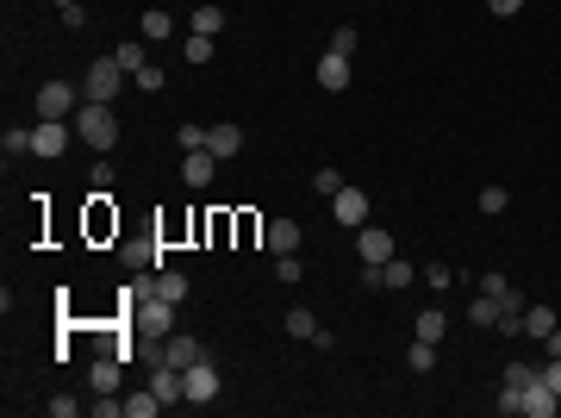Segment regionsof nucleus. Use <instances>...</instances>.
<instances>
[{
    "mask_svg": "<svg viewBox=\"0 0 561 418\" xmlns=\"http://www.w3.org/2000/svg\"><path fill=\"white\" fill-rule=\"evenodd\" d=\"M69 126H75V138L88 144V150H100V156H107V150L119 144V113H113L107 100H82Z\"/></svg>",
    "mask_w": 561,
    "mask_h": 418,
    "instance_id": "nucleus-1",
    "label": "nucleus"
},
{
    "mask_svg": "<svg viewBox=\"0 0 561 418\" xmlns=\"http://www.w3.org/2000/svg\"><path fill=\"white\" fill-rule=\"evenodd\" d=\"M125 300H132V293H125ZM132 325H138L143 337H168V331H175V300L138 293V300H132Z\"/></svg>",
    "mask_w": 561,
    "mask_h": 418,
    "instance_id": "nucleus-2",
    "label": "nucleus"
},
{
    "mask_svg": "<svg viewBox=\"0 0 561 418\" xmlns=\"http://www.w3.org/2000/svg\"><path fill=\"white\" fill-rule=\"evenodd\" d=\"M119 88H125V69H119V57H100V63H88V75H82V94L88 100H119Z\"/></svg>",
    "mask_w": 561,
    "mask_h": 418,
    "instance_id": "nucleus-3",
    "label": "nucleus"
},
{
    "mask_svg": "<svg viewBox=\"0 0 561 418\" xmlns=\"http://www.w3.org/2000/svg\"><path fill=\"white\" fill-rule=\"evenodd\" d=\"M88 94L82 88H69V82H44L38 94H31V107H38V119H75V107H82Z\"/></svg>",
    "mask_w": 561,
    "mask_h": 418,
    "instance_id": "nucleus-4",
    "label": "nucleus"
},
{
    "mask_svg": "<svg viewBox=\"0 0 561 418\" xmlns=\"http://www.w3.org/2000/svg\"><path fill=\"white\" fill-rule=\"evenodd\" d=\"M219 369H212V356L206 362H194V369H181V394H187V406H212L219 400Z\"/></svg>",
    "mask_w": 561,
    "mask_h": 418,
    "instance_id": "nucleus-5",
    "label": "nucleus"
},
{
    "mask_svg": "<svg viewBox=\"0 0 561 418\" xmlns=\"http://www.w3.org/2000/svg\"><path fill=\"white\" fill-rule=\"evenodd\" d=\"M356 250H362V269H387L400 244H393V231H381V225H362V231H356Z\"/></svg>",
    "mask_w": 561,
    "mask_h": 418,
    "instance_id": "nucleus-6",
    "label": "nucleus"
},
{
    "mask_svg": "<svg viewBox=\"0 0 561 418\" xmlns=\"http://www.w3.org/2000/svg\"><path fill=\"white\" fill-rule=\"evenodd\" d=\"M69 138H75L69 119H38V126H31V156H63Z\"/></svg>",
    "mask_w": 561,
    "mask_h": 418,
    "instance_id": "nucleus-7",
    "label": "nucleus"
},
{
    "mask_svg": "<svg viewBox=\"0 0 561 418\" xmlns=\"http://www.w3.org/2000/svg\"><path fill=\"white\" fill-rule=\"evenodd\" d=\"M162 362H168V369H194V362H206V344L187 337V331H168V337H162Z\"/></svg>",
    "mask_w": 561,
    "mask_h": 418,
    "instance_id": "nucleus-8",
    "label": "nucleus"
},
{
    "mask_svg": "<svg viewBox=\"0 0 561 418\" xmlns=\"http://www.w3.org/2000/svg\"><path fill=\"white\" fill-rule=\"evenodd\" d=\"M518 413H524V418H556V413H561V394L543 381V375H537V381L518 394Z\"/></svg>",
    "mask_w": 561,
    "mask_h": 418,
    "instance_id": "nucleus-9",
    "label": "nucleus"
},
{
    "mask_svg": "<svg viewBox=\"0 0 561 418\" xmlns=\"http://www.w3.org/2000/svg\"><path fill=\"white\" fill-rule=\"evenodd\" d=\"M331 213H337V225L362 231V225H368V194H362V187H343V194L331 200Z\"/></svg>",
    "mask_w": 561,
    "mask_h": 418,
    "instance_id": "nucleus-10",
    "label": "nucleus"
},
{
    "mask_svg": "<svg viewBox=\"0 0 561 418\" xmlns=\"http://www.w3.org/2000/svg\"><path fill=\"white\" fill-rule=\"evenodd\" d=\"M312 75H318V88H324V94H343V88H350V57H337V50H324Z\"/></svg>",
    "mask_w": 561,
    "mask_h": 418,
    "instance_id": "nucleus-11",
    "label": "nucleus"
},
{
    "mask_svg": "<svg viewBox=\"0 0 561 418\" xmlns=\"http://www.w3.org/2000/svg\"><path fill=\"white\" fill-rule=\"evenodd\" d=\"M212 169H219L212 150H187V156H181V181H187V187H212Z\"/></svg>",
    "mask_w": 561,
    "mask_h": 418,
    "instance_id": "nucleus-12",
    "label": "nucleus"
},
{
    "mask_svg": "<svg viewBox=\"0 0 561 418\" xmlns=\"http://www.w3.org/2000/svg\"><path fill=\"white\" fill-rule=\"evenodd\" d=\"M206 150H212L219 162H225V156H237V150H244V126H231V119H219V126L206 132Z\"/></svg>",
    "mask_w": 561,
    "mask_h": 418,
    "instance_id": "nucleus-13",
    "label": "nucleus"
},
{
    "mask_svg": "<svg viewBox=\"0 0 561 418\" xmlns=\"http://www.w3.org/2000/svg\"><path fill=\"white\" fill-rule=\"evenodd\" d=\"M412 331H419L424 344H443V331H449V312H443V306H419V318H412Z\"/></svg>",
    "mask_w": 561,
    "mask_h": 418,
    "instance_id": "nucleus-14",
    "label": "nucleus"
},
{
    "mask_svg": "<svg viewBox=\"0 0 561 418\" xmlns=\"http://www.w3.org/2000/svg\"><path fill=\"white\" fill-rule=\"evenodd\" d=\"M493 331H505V337H524V300H518V293H505V300H499V318H493Z\"/></svg>",
    "mask_w": 561,
    "mask_h": 418,
    "instance_id": "nucleus-15",
    "label": "nucleus"
},
{
    "mask_svg": "<svg viewBox=\"0 0 561 418\" xmlns=\"http://www.w3.org/2000/svg\"><path fill=\"white\" fill-rule=\"evenodd\" d=\"M119 263H125V269H150V263L162 269V250H156V244H143V238H132V244H119Z\"/></svg>",
    "mask_w": 561,
    "mask_h": 418,
    "instance_id": "nucleus-16",
    "label": "nucleus"
},
{
    "mask_svg": "<svg viewBox=\"0 0 561 418\" xmlns=\"http://www.w3.org/2000/svg\"><path fill=\"white\" fill-rule=\"evenodd\" d=\"M88 388H94V394H119V356H100V362L88 369Z\"/></svg>",
    "mask_w": 561,
    "mask_h": 418,
    "instance_id": "nucleus-17",
    "label": "nucleus"
},
{
    "mask_svg": "<svg viewBox=\"0 0 561 418\" xmlns=\"http://www.w3.org/2000/svg\"><path fill=\"white\" fill-rule=\"evenodd\" d=\"M556 325H561V318H556V306H524V337H537V344H543V337H549Z\"/></svg>",
    "mask_w": 561,
    "mask_h": 418,
    "instance_id": "nucleus-18",
    "label": "nucleus"
},
{
    "mask_svg": "<svg viewBox=\"0 0 561 418\" xmlns=\"http://www.w3.org/2000/svg\"><path fill=\"white\" fill-rule=\"evenodd\" d=\"M269 250H275V257H293V250H299V225H293V219H275V225H269Z\"/></svg>",
    "mask_w": 561,
    "mask_h": 418,
    "instance_id": "nucleus-19",
    "label": "nucleus"
},
{
    "mask_svg": "<svg viewBox=\"0 0 561 418\" xmlns=\"http://www.w3.org/2000/svg\"><path fill=\"white\" fill-rule=\"evenodd\" d=\"M150 388H156V400H162V406H175V400H187V394H181V369H168V362L156 369V381H150Z\"/></svg>",
    "mask_w": 561,
    "mask_h": 418,
    "instance_id": "nucleus-20",
    "label": "nucleus"
},
{
    "mask_svg": "<svg viewBox=\"0 0 561 418\" xmlns=\"http://www.w3.org/2000/svg\"><path fill=\"white\" fill-rule=\"evenodd\" d=\"M537 375H543V362H505V394H524Z\"/></svg>",
    "mask_w": 561,
    "mask_h": 418,
    "instance_id": "nucleus-21",
    "label": "nucleus"
},
{
    "mask_svg": "<svg viewBox=\"0 0 561 418\" xmlns=\"http://www.w3.org/2000/svg\"><path fill=\"white\" fill-rule=\"evenodd\" d=\"M156 293L181 306V300H187V275H181V269H156Z\"/></svg>",
    "mask_w": 561,
    "mask_h": 418,
    "instance_id": "nucleus-22",
    "label": "nucleus"
},
{
    "mask_svg": "<svg viewBox=\"0 0 561 418\" xmlns=\"http://www.w3.org/2000/svg\"><path fill=\"white\" fill-rule=\"evenodd\" d=\"M194 31L219 38V31H225V6H212V0H206V6H194Z\"/></svg>",
    "mask_w": 561,
    "mask_h": 418,
    "instance_id": "nucleus-23",
    "label": "nucleus"
},
{
    "mask_svg": "<svg viewBox=\"0 0 561 418\" xmlns=\"http://www.w3.org/2000/svg\"><path fill=\"white\" fill-rule=\"evenodd\" d=\"M493 318H499V300H493V293H480V300H468V325H480V331H493Z\"/></svg>",
    "mask_w": 561,
    "mask_h": 418,
    "instance_id": "nucleus-24",
    "label": "nucleus"
},
{
    "mask_svg": "<svg viewBox=\"0 0 561 418\" xmlns=\"http://www.w3.org/2000/svg\"><path fill=\"white\" fill-rule=\"evenodd\" d=\"M113 57H119V69H125V75H138V69H150V50H143L138 38H132V44H119Z\"/></svg>",
    "mask_w": 561,
    "mask_h": 418,
    "instance_id": "nucleus-25",
    "label": "nucleus"
},
{
    "mask_svg": "<svg viewBox=\"0 0 561 418\" xmlns=\"http://www.w3.org/2000/svg\"><path fill=\"white\" fill-rule=\"evenodd\" d=\"M406 362H412V375H430V369H436V344H424V337H412V350H406Z\"/></svg>",
    "mask_w": 561,
    "mask_h": 418,
    "instance_id": "nucleus-26",
    "label": "nucleus"
},
{
    "mask_svg": "<svg viewBox=\"0 0 561 418\" xmlns=\"http://www.w3.org/2000/svg\"><path fill=\"white\" fill-rule=\"evenodd\" d=\"M181 57H187V63H212V38H206V31H187V38H181Z\"/></svg>",
    "mask_w": 561,
    "mask_h": 418,
    "instance_id": "nucleus-27",
    "label": "nucleus"
},
{
    "mask_svg": "<svg viewBox=\"0 0 561 418\" xmlns=\"http://www.w3.org/2000/svg\"><path fill=\"white\" fill-rule=\"evenodd\" d=\"M343 187H350V181H343L337 169H312V194H324V200H337Z\"/></svg>",
    "mask_w": 561,
    "mask_h": 418,
    "instance_id": "nucleus-28",
    "label": "nucleus"
},
{
    "mask_svg": "<svg viewBox=\"0 0 561 418\" xmlns=\"http://www.w3.org/2000/svg\"><path fill=\"white\" fill-rule=\"evenodd\" d=\"M287 337H318V318H312L306 306H293V312H287Z\"/></svg>",
    "mask_w": 561,
    "mask_h": 418,
    "instance_id": "nucleus-29",
    "label": "nucleus"
},
{
    "mask_svg": "<svg viewBox=\"0 0 561 418\" xmlns=\"http://www.w3.org/2000/svg\"><path fill=\"white\" fill-rule=\"evenodd\" d=\"M156 413H162L156 388H150V394H132V400H125V418H156Z\"/></svg>",
    "mask_w": 561,
    "mask_h": 418,
    "instance_id": "nucleus-30",
    "label": "nucleus"
},
{
    "mask_svg": "<svg viewBox=\"0 0 561 418\" xmlns=\"http://www.w3.org/2000/svg\"><path fill=\"white\" fill-rule=\"evenodd\" d=\"M0 150H6V156H31V132H25V126H6Z\"/></svg>",
    "mask_w": 561,
    "mask_h": 418,
    "instance_id": "nucleus-31",
    "label": "nucleus"
},
{
    "mask_svg": "<svg viewBox=\"0 0 561 418\" xmlns=\"http://www.w3.org/2000/svg\"><path fill=\"white\" fill-rule=\"evenodd\" d=\"M168 31H175V19H168L162 6H150V13H143V38H168Z\"/></svg>",
    "mask_w": 561,
    "mask_h": 418,
    "instance_id": "nucleus-32",
    "label": "nucleus"
},
{
    "mask_svg": "<svg viewBox=\"0 0 561 418\" xmlns=\"http://www.w3.org/2000/svg\"><path fill=\"white\" fill-rule=\"evenodd\" d=\"M505 206H512V194H505L499 181H487V187H480V213H505Z\"/></svg>",
    "mask_w": 561,
    "mask_h": 418,
    "instance_id": "nucleus-33",
    "label": "nucleus"
},
{
    "mask_svg": "<svg viewBox=\"0 0 561 418\" xmlns=\"http://www.w3.org/2000/svg\"><path fill=\"white\" fill-rule=\"evenodd\" d=\"M381 287H412V263H400V257H393V263L381 269Z\"/></svg>",
    "mask_w": 561,
    "mask_h": 418,
    "instance_id": "nucleus-34",
    "label": "nucleus"
},
{
    "mask_svg": "<svg viewBox=\"0 0 561 418\" xmlns=\"http://www.w3.org/2000/svg\"><path fill=\"white\" fill-rule=\"evenodd\" d=\"M88 413H94V418H125V400H119V394H94Z\"/></svg>",
    "mask_w": 561,
    "mask_h": 418,
    "instance_id": "nucleus-35",
    "label": "nucleus"
},
{
    "mask_svg": "<svg viewBox=\"0 0 561 418\" xmlns=\"http://www.w3.org/2000/svg\"><path fill=\"white\" fill-rule=\"evenodd\" d=\"M331 50H337V57H356V25H337V31H331Z\"/></svg>",
    "mask_w": 561,
    "mask_h": 418,
    "instance_id": "nucleus-36",
    "label": "nucleus"
},
{
    "mask_svg": "<svg viewBox=\"0 0 561 418\" xmlns=\"http://www.w3.org/2000/svg\"><path fill=\"white\" fill-rule=\"evenodd\" d=\"M299 275H306V269H299V257H275V281H280V287H293Z\"/></svg>",
    "mask_w": 561,
    "mask_h": 418,
    "instance_id": "nucleus-37",
    "label": "nucleus"
},
{
    "mask_svg": "<svg viewBox=\"0 0 561 418\" xmlns=\"http://www.w3.org/2000/svg\"><path fill=\"white\" fill-rule=\"evenodd\" d=\"M449 281H455L449 263H424V287H449Z\"/></svg>",
    "mask_w": 561,
    "mask_h": 418,
    "instance_id": "nucleus-38",
    "label": "nucleus"
},
{
    "mask_svg": "<svg viewBox=\"0 0 561 418\" xmlns=\"http://www.w3.org/2000/svg\"><path fill=\"white\" fill-rule=\"evenodd\" d=\"M132 82H138L143 94H162V69H156V63H150V69H138V75H132Z\"/></svg>",
    "mask_w": 561,
    "mask_h": 418,
    "instance_id": "nucleus-39",
    "label": "nucleus"
},
{
    "mask_svg": "<svg viewBox=\"0 0 561 418\" xmlns=\"http://www.w3.org/2000/svg\"><path fill=\"white\" fill-rule=\"evenodd\" d=\"M480 293H493V300H505V293H512V281H505L499 269H493V275H480Z\"/></svg>",
    "mask_w": 561,
    "mask_h": 418,
    "instance_id": "nucleus-40",
    "label": "nucleus"
},
{
    "mask_svg": "<svg viewBox=\"0 0 561 418\" xmlns=\"http://www.w3.org/2000/svg\"><path fill=\"white\" fill-rule=\"evenodd\" d=\"M175 144H181V150H206V132H200V126H181Z\"/></svg>",
    "mask_w": 561,
    "mask_h": 418,
    "instance_id": "nucleus-41",
    "label": "nucleus"
},
{
    "mask_svg": "<svg viewBox=\"0 0 561 418\" xmlns=\"http://www.w3.org/2000/svg\"><path fill=\"white\" fill-rule=\"evenodd\" d=\"M44 413H50V418H75V400H69V394H56V400H44Z\"/></svg>",
    "mask_w": 561,
    "mask_h": 418,
    "instance_id": "nucleus-42",
    "label": "nucleus"
},
{
    "mask_svg": "<svg viewBox=\"0 0 561 418\" xmlns=\"http://www.w3.org/2000/svg\"><path fill=\"white\" fill-rule=\"evenodd\" d=\"M63 25H69V31H82V25H88V6H82V0H75V6H63Z\"/></svg>",
    "mask_w": 561,
    "mask_h": 418,
    "instance_id": "nucleus-43",
    "label": "nucleus"
},
{
    "mask_svg": "<svg viewBox=\"0 0 561 418\" xmlns=\"http://www.w3.org/2000/svg\"><path fill=\"white\" fill-rule=\"evenodd\" d=\"M543 381H549V388L561 394V356H549V362H543Z\"/></svg>",
    "mask_w": 561,
    "mask_h": 418,
    "instance_id": "nucleus-44",
    "label": "nucleus"
},
{
    "mask_svg": "<svg viewBox=\"0 0 561 418\" xmlns=\"http://www.w3.org/2000/svg\"><path fill=\"white\" fill-rule=\"evenodd\" d=\"M487 6H493L499 19H512V13H524V0H487Z\"/></svg>",
    "mask_w": 561,
    "mask_h": 418,
    "instance_id": "nucleus-45",
    "label": "nucleus"
},
{
    "mask_svg": "<svg viewBox=\"0 0 561 418\" xmlns=\"http://www.w3.org/2000/svg\"><path fill=\"white\" fill-rule=\"evenodd\" d=\"M63 6H75V0H56V13H63Z\"/></svg>",
    "mask_w": 561,
    "mask_h": 418,
    "instance_id": "nucleus-46",
    "label": "nucleus"
}]
</instances>
